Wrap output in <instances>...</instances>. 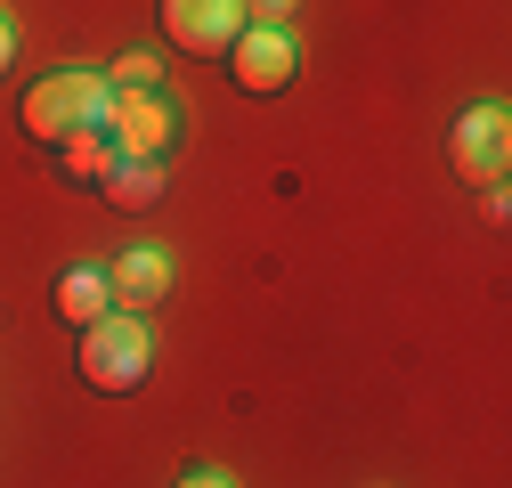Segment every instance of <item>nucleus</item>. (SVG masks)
Segmentation results:
<instances>
[{
	"label": "nucleus",
	"mask_w": 512,
	"mask_h": 488,
	"mask_svg": "<svg viewBox=\"0 0 512 488\" xmlns=\"http://www.w3.org/2000/svg\"><path fill=\"white\" fill-rule=\"evenodd\" d=\"M147 366H155V334L139 310H106L98 326H82V375L98 391H139Z\"/></svg>",
	"instance_id": "f257e3e1"
},
{
	"label": "nucleus",
	"mask_w": 512,
	"mask_h": 488,
	"mask_svg": "<svg viewBox=\"0 0 512 488\" xmlns=\"http://www.w3.org/2000/svg\"><path fill=\"white\" fill-rule=\"evenodd\" d=\"M98 131L114 139L122 163H163L171 139H179V106L163 90H106V114H98Z\"/></svg>",
	"instance_id": "f03ea898"
},
{
	"label": "nucleus",
	"mask_w": 512,
	"mask_h": 488,
	"mask_svg": "<svg viewBox=\"0 0 512 488\" xmlns=\"http://www.w3.org/2000/svg\"><path fill=\"white\" fill-rule=\"evenodd\" d=\"M98 114H106V74L66 66V74L33 82V98H25V131H33V139H49V147H66L74 131H90Z\"/></svg>",
	"instance_id": "7ed1b4c3"
},
{
	"label": "nucleus",
	"mask_w": 512,
	"mask_h": 488,
	"mask_svg": "<svg viewBox=\"0 0 512 488\" xmlns=\"http://www.w3.org/2000/svg\"><path fill=\"white\" fill-rule=\"evenodd\" d=\"M228 74H236V90H252V98L285 90V82H293V33H285V25H244V33L228 41Z\"/></svg>",
	"instance_id": "20e7f679"
},
{
	"label": "nucleus",
	"mask_w": 512,
	"mask_h": 488,
	"mask_svg": "<svg viewBox=\"0 0 512 488\" xmlns=\"http://www.w3.org/2000/svg\"><path fill=\"white\" fill-rule=\"evenodd\" d=\"M163 33H171V49L228 57V41L244 33V0H163Z\"/></svg>",
	"instance_id": "39448f33"
},
{
	"label": "nucleus",
	"mask_w": 512,
	"mask_h": 488,
	"mask_svg": "<svg viewBox=\"0 0 512 488\" xmlns=\"http://www.w3.org/2000/svg\"><path fill=\"white\" fill-rule=\"evenodd\" d=\"M447 155H456V171L472 179V188H496V179H504V155H512L504 106H472V114L456 122V139H447Z\"/></svg>",
	"instance_id": "423d86ee"
},
{
	"label": "nucleus",
	"mask_w": 512,
	"mask_h": 488,
	"mask_svg": "<svg viewBox=\"0 0 512 488\" xmlns=\"http://www.w3.org/2000/svg\"><path fill=\"white\" fill-rule=\"evenodd\" d=\"M106 285H114V310H155V301L171 293V261L155 253V244H131V253L106 269Z\"/></svg>",
	"instance_id": "0eeeda50"
},
{
	"label": "nucleus",
	"mask_w": 512,
	"mask_h": 488,
	"mask_svg": "<svg viewBox=\"0 0 512 488\" xmlns=\"http://www.w3.org/2000/svg\"><path fill=\"white\" fill-rule=\"evenodd\" d=\"M106 310H114L106 269H66V277H57V318H66V326H98Z\"/></svg>",
	"instance_id": "6e6552de"
},
{
	"label": "nucleus",
	"mask_w": 512,
	"mask_h": 488,
	"mask_svg": "<svg viewBox=\"0 0 512 488\" xmlns=\"http://www.w3.org/2000/svg\"><path fill=\"white\" fill-rule=\"evenodd\" d=\"M98 196H106L114 212H147V204L163 196V163H114V171L98 179Z\"/></svg>",
	"instance_id": "1a4fd4ad"
},
{
	"label": "nucleus",
	"mask_w": 512,
	"mask_h": 488,
	"mask_svg": "<svg viewBox=\"0 0 512 488\" xmlns=\"http://www.w3.org/2000/svg\"><path fill=\"white\" fill-rule=\"evenodd\" d=\"M114 163H122V155H114V139L98 131V122H90V131H74V139H66V171H74V179H90V188H98V179H106Z\"/></svg>",
	"instance_id": "9d476101"
},
{
	"label": "nucleus",
	"mask_w": 512,
	"mask_h": 488,
	"mask_svg": "<svg viewBox=\"0 0 512 488\" xmlns=\"http://www.w3.org/2000/svg\"><path fill=\"white\" fill-rule=\"evenodd\" d=\"M155 82H163V66H155L147 49H131V57H122V66L106 74V90H155Z\"/></svg>",
	"instance_id": "9b49d317"
},
{
	"label": "nucleus",
	"mask_w": 512,
	"mask_h": 488,
	"mask_svg": "<svg viewBox=\"0 0 512 488\" xmlns=\"http://www.w3.org/2000/svg\"><path fill=\"white\" fill-rule=\"evenodd\" d=\"M293 0H244V25H285Z\"/></svg>",
	"instance_id": "f8f14e48"
},
{
	"label": "nucleus",
	"mask_w": 512,
	"mask_h": 488,
	"mask_svg": "<svg viewBox=\"0 0 512 488\" xmlns=\"http://www.w3.org/2000/svg\"><path fill=\"white\" fill-rule=\"evenodd\" d=\"M9 66H17V25L0 17V74H9Z\"/></svg>",
	"instance_id": "ddd939ff"
},
{
	"label": "nucleus",
	"mask_w": 512,
	"mask_h": 488,
	"mask_svg": "<svg viewBox=\"0 0 512 488\" xmlns=\"http://www.w3.org/2000/svg\"><path fill=\"white\" fill-rule=\"evenodd\" d=\"M179 488H236V480H228V472H187Z\"/></svg>",
	"instance_id": "4468645a"
}]
</instances>
